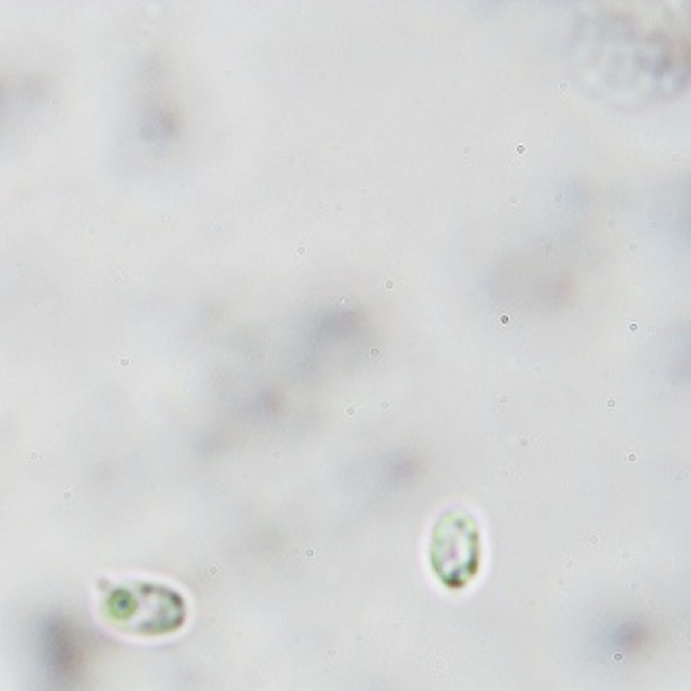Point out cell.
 <instances>
[{
    "mask_svg": "<svg viewBox=\"0 0 691 691\" xmlns=\"http://www.w3.org/2000/svg\"><path fill=\"white\" fill-rule=\"evenodd\" d=\"M481 544L479 527L471 513L463 508L444 510L430 542V564L436 577L450 589L465 587L479 571Z\"/></svg>",
    "mask_w": 691,
    "mask_h": 691,
    "instance_id": "obj_1",
    "label": "cell"
}]
</instances>
